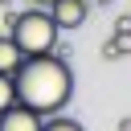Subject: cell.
Listing matches in <instances>:
<instances>
[{
  "label": "cell",
  "mask_w": 131,
  "mask_h": 131,
  "mask_svg": "<svg viewBox=\"0 0 131 131\" xmlns=\"http://www.w3.org/2000/svg\"><path fill=\"white\" fill-rule=\"evenodd\" d=\"M12 94H16V102L37 111L41 119L57 115L74 94V70L57 53H33L12 70Z\"/></svg>",
  "instance_id": "6da1fadb"
},
{
  "label": "cell",
  "mask_w": 131,
  "mask_h": 131,
  "mask_svg": "<svg viewBox=\"0 0 131 131\" xmlns=\"http://www.w3.org/2000/svg\"><path fill=\"white\" fill-rule=\"evenodd\" d=\"M8 37L20 45L25 57H33V53H49L61 33L45 8H29V12H8Z\"/></svg>",
  "instance_id": "7a4b0ae2"
},
{
  "label": "cell",
  "mask_w": 131,
  "mask_h": 131,
  "mask_svg": "<svg viewBox=\"0 0 131 131\" xmlns=\"http://www.w3.org/2000/svg\"><path fill=\"white\" fill-rule=\"evenodd\" d=\"M45 12H49V20L57 25V33H74V29H82V25H86L90 4H86V0H53Z\"/></svg>",
  "instance_id": "3957f363"
},
{
  "label": "cell",
  "mask_w": 131,
  "mask_h": 131,
  "mask_svg": "<svg viewBox=\"0 0 131 131\" xmlns=\"http://www.w3.org/2000/svg\"><path fill=\"white\" fill-rule=\"evenodd\" d=\"M0 131H41V115L29 111L25 102H8L0 111Z\"/></svg>",
  "instance_id": "277c9868"
},
{
  "label": "cell",
  "mask_w": 131,
  "mask_h": 131,
  "mask_svg": "<svg viewBox=\"0 0 131 131\" xmlns=\"http://www.w3.org/2000/svg\"><path fill=\"white\" fill-rule=\"evenodd\" d=\"M20 61H25L20 45H16V41H12L8 33H4V37H0V74H12V70L20 66Z\"/></svg>",
  "instance_id": "5b68a950"
},
{
  "label": "cell",
  "mask_w": 131,
  "mask_h": 131,
  "mask_svg": "<svg viewBox=\"0 0 131 131\" xmlns=\"http://www.w3.org/2000/svg\"><path fill=\"white\" fill-rule=\"evenodd\" d=\"M41 131H86V127H82L78 119H66V115L57 111V115H45V119H41Z\"/></svg>",
  "instance_id": "8992f818"
},
{
  "label": "cell",
  "mask_w": 131,
  "mask_h": 131,
  "mask_svg": "<svg viewBox=\"0 0 131 131\" xmlns=\"http://www.w3.org/2000/svg\"><path fill=\"white\" fill-rule=\"evenodd\" d=\"M8 102H16V94H12V74H0V111H4Z\"/></svg>",
  "instance_id": "52a82bcc"
},
{
  "label": "cell",
  "mask_w": 131,
  "mask_h": 131,
  "mask_svg": "<svg viewBox=\"0 0 131 131\" xmlns=\"http://www.w3.org/2000/svg\"><path fill=\"white\" fill-rule=\"evenodd\" d=\"M115 33H131V16H119V25H115Z\"/></svg>",
  "instance_id": "ba28073f"
},
{
  "label": "cell",
  "mask_w": 131,
  "mask_h": 131,
  "mask_svg": "<svg viewBox=\"0 0 131 131\" xmlns=\"http://www.w3.org/2000/svg\"><path fill=\"white\" fill-rule=\"evenodd\" d=\"M119 131H131V119H119Z\"/></svg>",
  "instance_id": "9c48e42d"
},
{
  "label": "cell",
  "mask_w": 131,
  "mask_h": 131,
  "mask_svg": "<svg viewBox=\"0 0 131 131\" xmlns=\"http://www.w3.org/2000/svg\"><path fill=\"white\" fill-rule=\"evenodd\" d=\"M49 4H53V0H33V8H49Z\"/></svg>",
  "instance_id": "30bf717a"
},
{
  "label": "cell",
  "mask_w": 131,
  "mask_h": 131,
  "mask_svg": "<svg viewBox=\"0 0 131 131\" xmlns=\"http://www.w3.org/2000/svg\"><path fill=\"white\" fill-rule=\"evenodd\" d=\"M94 4H115V0H94Z\"/></svg>",
  "instance_id": "8fae6325"
},
{
  "label": "cell",
  "mask_w": 131,
  "mask_h": 131,
  "mask_svg": "<svg viewBox=\"0 0 131 131\" xmlns=\"http://www.w3.org/2000/svg\"><path fill=\"white\" fill-rule=\"evenodd\" d=\"M0 4H12V0H0Z\"/></svg>",
  "instance_id": "7c38bea8"
},
{
  "label": "cell",
  "mask_w": 131,
  "mask_h": 131,
  "mask_svg": "<svg viewBox=\"0 0 131 131\" xmlns=\"http://www.w3.org/2000/svg\"><path fill=\"white\" fill-rule=\"evenodd\" d=\"M127 16H131V12H127Z\"/></svg>",
  "instance_id": "4fadbf2b"
}]
</instances>
